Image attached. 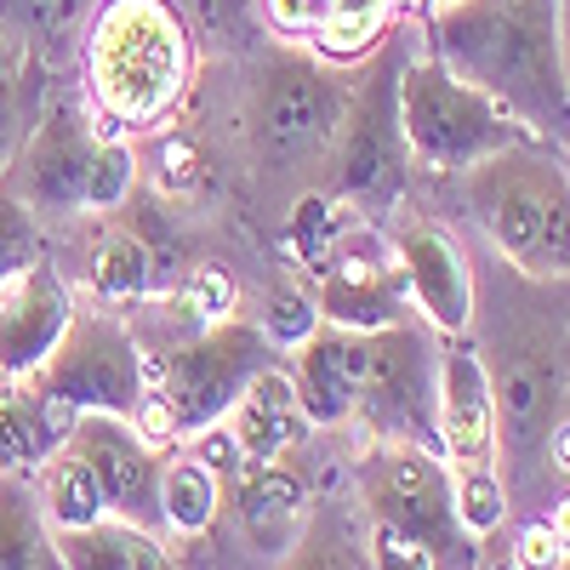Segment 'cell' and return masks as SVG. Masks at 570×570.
<instances>
[{
  "mask_svg": "<svg viewBox=\"0 0 570 570\" xmlns=\"http://www.w3.org/2000/svg\"><path fill=\"white\" fill-rule=\"evenodd\" d=\"M519 303L508 308L491 279L473 268V325L468 343L485 365L491 416H497V480L508 502L531 513H564V480L553 473V428L570 422L564 411V279H513Z\"/></svg>",
  "mask_w": 570,
  "mask_h": 570,
  "instance_id": "cell-1",
  "label": "cell"
},
{
  "mask_svg": "<svg viewBox=\"0 0 570 570\" xmlns=\"http://www.w3.org/2000/svg\"><path fill=\"white\" fill-rule=\"evenodd\" d=\"M428 52L564 149V0H428Z\"/></svg>",
  "mask_w": 570,
  "mask_h": 570,
  "instance_id": "cell-2",
  "label": "cell"
},
{
  "mask_svg": "<svg viewBox=\"0 0 570 570\" xmlns=\"http://www.w3.org/2000/svg\"><path fill=\"white\" fill-rule=\"evenodd\" d=\"M75 52L86 69V109L120 137L166 126L200 69V46L171 0H98Z\"/></svg>",
  "mask_w": 570,
  "mask_h": 570,
  "instance_id": "cell-3",
  "label": "cell"
},
{
  "mask_svg": "<svg viewBox=\"0 0 570 570\" xmlns=\"http://www.w3.org/2000/svg\"><path fill=\"white\" fill-rule=\"evenodd\" d=\"M462 206L485 234V252L525 279H564L570 268V177L564 149L513 142V149L462 171Z\"/></svg>",
  "mask_w": 570,
  "mask_h": 570,
  "instance_id": "cell-4",
  "label": "cell"
},
{
  "mask_svg": "<svg viewBox=\"0 0 570 570\" xmlns=\"http://www.w3.org/2000/svg\"><path fill=\"white\" fill-rule=\"evenodd\" d=\"M348 80L303 40H274L246 58V149L263 171H314L343 126Z\"/></svg>",
  "mask_w": 570,
  "mask_h": 570,
  "instance_id": "cell-5",
  "label": "cell"
},
{
  "mask_svg": "<svg viewBox=\"0 0 570 570\" xmlns=\"http://www.w3.org/2000/svg\"><path fill=\"white\" fill-rule=\"evenodd\" d=\"M279 354L268 348V337L257 331V320H246L240 308L200 325L188 343H177L166 360H149V383H142V411H137V434L155 445H183L200 428L223 422L228 405L240 400V389L263 365H274Z\"/></svg>",
  "mask_w": 570,
  "mask_h": 570,
  "instance_id": "cell-6",
  "label": "cell"
},
{
  "mask_svg": "<svg viewBox=\"0 0 570 570\" xmlns=\"http://www.w3.org/2000/svg\"><path fill=\"white\" fill-rule=\"evenodd\" d=\"M405 29H389L376 52L360 58L365 69L348 80L343 126L331 137V200L354 206L365 217H389L405 195V131H400V63H405Z\"/></svg>",
  "mask_w": 570,
  "mask_h": 570,
  "instance_id": "cell-7",
  "label": "cell"
},
{
  "mask_svg": "<svg viewBox=\"0 0 570 570\" xmlns=\"http://www.w3.org/2000/svg\"><path fill=\"white\" fill-rule=\"evenodd\" d=\"M400 131H405V155L434 177H462L468 166L531 137L480 86L456 80L428 46L405 52L400 63Z\"/></svg>",
  "mask_w": 570,
  "mask_h": 570,
  "instance_id": "cell-8",
  "label": "cell"
},
{
  "mask_svg": "<svg viewBox=\"0 0 570 570\" xmlns=\"http://www.w3.org/2000/svg\"><path fill=\"white\" fill-rule=\"evenodd\" d=\"M354 502L376 531H394L434 553L440 570H473V542L451 508V468L422 445H376L365 440L354 462Z\"/></svg>",
  "mask_w": 570,
  "mask_h": 570,
  "instance_id": "cell-9",
  "label": "cell"
},
{
  "mask_svg": "<svg viewBox=\"0 0 570 570\" xmlns=\"http://www.w3.org/2000/svg\"><path fill=\"white\" fill-rule=\"evenodd\" d=\"M434 405H440V331L422 320L365 331V389L354 405L365 440L440 451Z\"/></svg>",
  "mask_w": 570,
  "mask_h": 570,
  "instance_id": "cell-10",
  "label": "cell"
},
{
  "mask_svg": "<svg viewBox=\"0 0 570 570\" xmlns=\"http://www.w3.org/2000/svg\"><path fill=\"white\" fill-rule=\"evenodd\" d=\"M23 383H35L52 405L63 411H104V416H126L137 422L142 411V383H149V354L137 348V337L126 331L120 314H104L91 308L69 320V331L58 337V348L40 360L35 376H23Z\"/></svg>",
  "mask_w": 570,
  "mask_h": 570,
  "instance_id": "cell-11",
  "label": "cell"
},
{
  "mask_svg": "<svg viewBox=\"0 0 570 570\" xmlns=\"http://www.w3.org/2000/svg\"><path fill=\"white\" fill-rule=\"evenodd\" d=\"M308 274V303L320 320L348 325V331H376V325H400L416 320L405 274L394 263L389 234L376 228H337V240L325 246V257Z\"/></svg>",
  "mask_w": 570,
  "mask_h": 570,
  "instance_id": "cell-12",
  "label": "cell"
},
{
  "mask_svg": "<svg viewBox=\"0 0 570 570\" xmlns=\"http://www.w3.org/2000/svg\"><path fill=\"white\" fill-rule=\"evenodd\" d=\"M91 473L104 485V502H109V519H126V525H142L160 537V456L166 445L142 440L137 422L126 416H104V411H80L69 422V440Z\"/></svg>",
  "mask_w": 570,
  "mask_h": 570,
  "instance_id": "cell-13",
  "label": "cell"
},
{
  "mask_svg": "<svg viewBox=\"0 0 570 570\" xmlns=\"http://www.w3.org/2000/svg\"><path fill=\"white\" fill-rule=\"evenodd\" d=\"M104 120L91 115L86 104L58 98L35 120V131L23 137V155H18V188L12 195L40 217V212H80V188L91 171V155L104 142Z\"/></svg>",
  "mask_w": 570,
  "mask_h": 570,
  "instance_id": "cell-14",
  "label": "cell"
},
{
  "mask_svg": "<svg viewBox=\"0 0 570 570\" xmlns=\"http://www.w3.org/2000/svg\"><path fill=\"white\" fill-rule=\"evenodd\" d=\"M394 263L405 274L411 308L422 314V325H434L440 337H468L473 325V252H462V240L451 228H440L434 217H411L389 234Z\"/></svg>",
  "mask_w": 570,
  "mask_h": 570,
  "instance_id": "cell-15",
  "label": "cell"
},
{
  "mask_svg": "<svg viewBox=\"0 0 570 570\" xmlns=\"http://www.w3.org/2000/svg\"><path fill=\"white\" fill-rule=\"evenodd\" d=\"M223 508H228V525L240 537V548L252 559H268L279 564L292 553V542L303 537L308 525V508H314V491L297 468L285 462H234L223 473Z\"/></svg>",
  "mask_w": 570,
  "mask_h": 570,
  "instance_id": "cell-16",
  "label": "cell"
},
{
  "mask_svg": "<svg viewBox=\"0 0 570 570\" xmlns=\"http://www.w3.org/2000/svg\"><path fill=\"white\" fill-rule=\"evenodd\" d=\"M69 320H75V292L58 274V263H46V252L0 279V383L35 376L40 360L69 331Z\"/></svg>",
  "mask_w": 570,
  "mask_h": 570,
  "instance_id": "cell-17",
  "label": "cell"
},
{
  "mask_svg": "<svg viewBox=\"0 0 570 570\" xmlns=\"http://www.w3.org/2000/svg\"><path fill=\"white\" fill-rule=\"evenodd\" d=\"M285 376H292L308 428H354V405L365 389V331L320 320L297 348H285Z\"/></svg>",
  "mask_w": 570,
  "mask_h": 570,
  "instance_id": "cell-18",
  "label": "cell"
},
{
  "mask_svg": "<svg viewBox=\"0 0 570 570\" xmlns=\"http://www.w3.org/2000/svg\"><path fill=\"white\" fill-rule=\"evenodd\" d=\"M434 434L445 468H497V416L485 365L468 337H440V405H434Z\"/></svg>",
  "mask_w": 570,
  "mask_h": 570,
  "instance_id": "cell-19",
  "label": "cell"
},
{
  "mask_svg": "<svg viewBox=\"0 0 570 570\" xmlns=\"http://www.w3.org/2000/svg\"><path fill=\"white\" fill-rule=\"evenodd\" d=\"M223 422H228V434H234V445H240L246 462H285V456H297L308 445V434H314L279 360L252 376Z\"/></svg>",
  "mask_w": 570,
  "mask_h": 570,
  "instance_id": "cell-20",
  "label": "cell"
},
{
  "mask_svg": "<svg viewBox=\"0 0 570 570\" xmlns=\"http://www.w3.org/2000/svg\"><path fill=\"white\" fill-rule=\"evenodd\" d=\"M75 411L52 405L35 383H0V473L35 480L40 462L69 440Z\"/></svg>",
  "mask_w": 570,
  "mask_h": 570,
  "instance_id": "cell-21",
  "label": "cell"
},
{
  "mask_svg": "<svg viewBox=\"0 0 570 570\" xmlns=\"http://www.w3.org/2000/svg\"><path fill=\"white\" fill-rule=\"evenodd\" d=\"M217 519H223V480L188 445H166V456H160V542L166 537L200 542V537H212Z\"/></svg>",
  "mask_w": 570,
  "mask_h": 570,
  "instance_id": "cell-22",
  "label": "cell"
},
{
  "mask_svg": "<svg viewBox=\"0 0 570 570\" xmlns=\"http://www.w3.org/2000/svg\"><path fill=\"white\" fill-rule=\"evenodd\" d=\"M52 548L63 559V570H183L171 559V548L126 519H98L80 531H52Z\"/></svg>",
  "mask_w": 570,
  "mask_h": 570,
  "instance_id": "cell-23",
  "label": "cell"
},
{
  "mask_svg": "<svg viewBox=\"0 0 570 570\" xmlns=\"http://www.w3.org/2000/svg\"><path fill=\"white\" fill-rule=\"evenodd\" d=\"M274 570H371V519L360 502H314L308 525Z\"/></svg>",
  "mask_w": 570,
  "mask_h": 570,
  "instance_id": "cell-24",
  "label": "cell"
},
{
  "mask_svg": "<svg viewBox=\"0 0 570 570\" xmlns=\"http://www.w3.org/2000/svg\"><path fill=\"white\" fill-rule=\"evenodd\" d=\"M29 485H35V502H40L46 531H80V525H98V519H109V502H104L98 473H91V462H86L75 445H58L52 456L40 462V473H35Z\"/></svg>",
  "mask_w": 570,
  "mask_h": 570,
  "instance_id": "cell-25",
  "label": "cell"
},
{
  "mask_svg": "<svg viewBox=\"0 0 570 570\" xmlns=\"http://www.w3.org/2000/svg\"><path fill=\"white\" fill-rule=\"evenodd\" d=\"M86 274H91V292H98L104 303H137V297L155 292L160 257H155V246L142 240L137 228L104 223L98 234H91V246H86Z\"/></svg>",
  "mask_w": 570,
  "mask_h": 570,
  "instance_id": "cell-26",
  "label": "cell"
},
{
  "mask_svg": "<svg viewBox=\"0 0 570 570\" xmlns=\"http://www.w3.org/2000/svg\"><path fill=\"white\" fill-rule=\"evenodd\" d=\"M0 570H63L52 531L40 519L35 485L18 473H0Z\"/></svg>",
  "mask_w": 570,
  "mask_h": 570,
  "instance_id": "cell-27",
  "label": "cell"
},
{
  "mask_svg": "<svg viewBox=\"0 0 570 570\" xmlns=\"http://www.w3.org/2000/svg\"><path fill=\"white\" fill-rule=\"evenodd\" d=\"M98 0H0V29L23 40L29 58H63L80 46V29Z\"/></svg>",
  "mask_w": 570,
  "mask_h": 570,
  "instance_id": "cell-28",
  "label": "cell"
},
{
  "mask_svg": "<svg viewBox=\"0 0 570 570\" xmlns=\"http://www.w3.org/2000/svg\"><path fill=\"white\" fill-rule=\"evenodd\" d=\"M451 508H456V525L473 542L502 537L513 519V502L497 480V468H451Z\"/></svg>",
  "mask_w": 570,
  "mask_h": 570,
  "instance_id": "cell-29",
  "label": "cell"
},
{
  "mask_svg": "<svg viewBox=\"0 0 570 570\" xmlns=\"http://www.w3.org/2000/svg\"><path fill=\"white\" fill-rule=\"evenodd\" d=\"M137 188V149L131 137L120 131H104L98 155H91V171H86V188H80V212L91 217H115Z\"/></svg>",
  "mask_w": 570,
  "mask_h": 570,
  "instance_id": "cell-30",
  "label": "cell"
},
{
  "mask_svg": "<svg viewBox=\"0 0 570 570\" xmlns=\"http://www.w3.org/2000/svg\"><path fill=\"white\" fill-rule=\"evenodd\" d=\"M177 18L188 23V35H195L200 46V58L212 52H246V40H252V0H171Z\"/></svg>",
  "mask_w": 570,
  "mask_h": 570,
  "instance_id": "cell-31",
  "label": "cell"
},
{
  "mask_svg": "<svg viewBox=\"0 0 570 570\" xmlns=\"http://www.w3.org/2000/svg\"><path fill=\"white\" fill-rule=\"evenodd\" d=\"M348 206H337L325 195V188H308V195H297V206H292V217H285V252H292V263L297 268H314L320 257H325V246L337 240V217H343Z\"/></svg>",
  "mask_w": 570,
  "mask_h": 570,
  "instance_id": "cell-32",
  "label": "cell"
},
{
  "mask_svg": "<svg viewBox=\"0 0 570 570\" xmlns=\"http://www.w3.org/2000/svg\"><path fill=\"white\" fill-rule=\"evenodd\" d=\"M314 325H320V314H314L308 292H297V285H285V292H274V297H268V308H263V320H257V331L268 337V348H274V354L297 348Z\"/></svg>",
  "mask_w": 570,
  "mask_h": 570,
  "instance_id": "cell-33",
  "label": "cell"
},
{
  "mask_svg": "<svg viewBox=\"0 0 570 570\" xmlns=\"http://www.w3.org/2000/svg\"><path fill=\"white\" fill-rule=\"evenodd\" d=\"M570 542H564V513H537L531 525L513 537V570H564Z\"/></svg>",
  "mask_w": 570,
  "mask_h": 570,
  "instance_id": "cell-34",
  "label": "cell"
},
{
  "mask_svg": "<svg viewBox=\"0 0 570 570\" xmlns=\"http://www.w3.org/2000/svg\"><path fill=\"white\" fill-rule=\"evenodd\" d=\"M29 257H40V217L12 195V188H0V279L12 268H23Z\"/></svg>",
  "mask_w": 570,
  "mask_h": 570,
  "instance_id": "cell-35",
  "label": "cell"
},
{
  "mask_svg": "<svg viewBox=\"0 0 570 570\" xmlns=\"http://www.w3.org/2000/svg\"><path fill=\"white\" fill-rule=\"evenodd\" d=\"M234 303H240V292H234L228 268H217V263H200L183 285V308L195 314V325H212V320L234 314Z\"/></svg>",
  "mask_w": 570,
  "mask_h": 570,
  "instance_id": "cell-36",
  "label": "cell"
},
{
  "mask_svg": "<svg viewBox=\"0 0 570 570\" xmlns=\"http://www.w3.org/2000/svg\"><path fill=\"white\" fill-rule=\"evenodd\" d=\"M23 69H29L23 40H12L0 29V160H7L12 142H18V80H23Z\"/></svg>",
  "mask_w": 570,
  "mask_h": 570,
  "instance_id": "cell-37",
  "label": "cell"
},
{
  "mask_svg": "<svg viewBox=\"0 0 570 570\" xmlns=\"http://www.w3.org/2000/svg\"><path fill=\"white\" fill-rule=\"evenodd\" d=\"M371 570H440V564H434V553H428V548H416V542H405L394 531H376L371 525Z\"/></svg>",
  "mask_w": 570,
  "mask_h": 570,
  "instance_id": "cell-38",
  "label": "cell"
}]
</instances>
